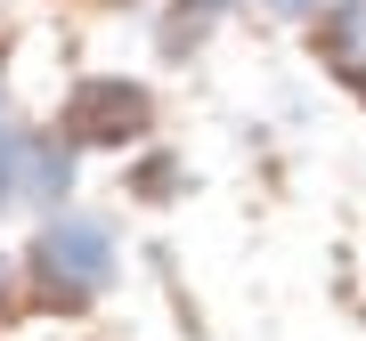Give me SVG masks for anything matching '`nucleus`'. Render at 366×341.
Wrapping results in <instances>:
<instances>
[{
    "instance_id": "nucleus-6",
    "label": "nucleus",
    "mask_w": 366,
    "mask_h": 341,
    "mask_svg": "<svg viewBox=\"0 0 366 341\" xmlns=\"http://www.w3.org/2000/svg\"><path fill=\"white\" fill-rule=\"evenodd\" d=\"M261 9H269V16H293V25H310V16L326 9V0H261Z\"/></svg>"
},
{
    "instance_id": "nucleus-2",
    "label": "nucleus",
    "mask_w": 366,
    "mask_h": 341,
    "mask_svg": "<svg viewBox=\"0 0 366 341\" xmlns=\"http://www.w3.org/2000/svg\"><path fill=\"white\" fill-rule=\"evenodd\" d=\"M57 131H66L81 155H90V146H106V155H114V146H139L155 131V90L131 81V73H90V81H74Z\"/></svg>"
},
{
    "instance_id": "nucleus-4",
    "label": "nucleus",
    "mask_w": 366,
    "mask_h": 341,
    "mask_svg": "<svg viewBox=\"0 0 366 341\" xmlns=\"http://www.w3.org/2000/svg\"><path fill=\"white\" fill-rule=\"evenodd\" d=\"M228 16H236V0H163V33L155 41H163V57H196Z\"/></svg>"
},
{
    "instance_id": "nucleus-9",
    "label": "nucleus",
    "mask_w": 366,
    "mask_h": 341,
    "mask_svg": "<svg viewBox=\"0 0 366 341\" xmlns=\"http://www.w3.org/2000/svg\"><path fill=\"white\" fill-rule=\"evenodd\" d=\"M98 9H114V0H98Z\"/></svg>"
},
{
    "instance_id": "nucleus-7",
    "label": "nucleus",
    "mask_w": 366,
    "mask_h": 341,
    "mask_svg": "<svg viewBox=\"0 0 366 341\" xmlns=\"http://www.w3.org/2000/svg\"><path fill=\"white\" fill-rule=\"evenodd\" d=\"M16 285H25V268H16V252H0V309L16 301Z\"/></svg>"
},
{
    "instance_id": "nucleus-1",
    "label": "nucleus",
    "mask_w": 366,
    "mask_h": 341,
    "mask_svg": "<svg viewBox=\"0 0 366 341\" xmlns=\"http://www.w3.org/2000/svg\"><path fill=\"white\" fill-rule=\"evenodd\" d=\"M16 268H25L41 309L90 317L106 292L122 285V228L106 220V211H81V203L41 211V228H33V244L16 252Z\"/></svg>"
},
{
    "instance_id": "nucleus-5",
    "label": "nucleus",
    "mask_w": 366,
    "mask_h": 341,
    "mask_svg": "<svg viewBox=\"0 0 366 341\" xmlns=\"http://www.w3.org/2000/svg\"><path fill=\"white\" fill-rule=\"evenodd\" d=\"M317 49H326V66L342 81H358L366 90V0H342V9H326V25H317Z\"/></svg>"
},
{
    "instance_id": "nucleus-3",
    "label": "nucleus",
    "mask_w": 366,
    "mask_h": 341,
    "mask_svg": "<svg viewBox=\"0 0 366 341\" xmlns=\"http://www.w3.org/2000/svg\"><path fill=\"white\" fill-rule=\"evenodd\" d=\"M81 187V146L66 131H16V155H9V203L25 211H66Z\"/></svg>"
},
{
    "instance_id": "nucleus-8",
    "label": "nucleus",
    "mask_w": 366,
    "mask_h": 341,
    "mask_svg": "<svg viewBox=\"0 0 366 341\" xmlns=\"http://www.w3.org/2000/svg\"><path fill=\"white\" fill-rule=\"evenodd\" d=\"M9 138H16V122H9V90H0V155H9Z\"/></svg>"
}]
</instances>
